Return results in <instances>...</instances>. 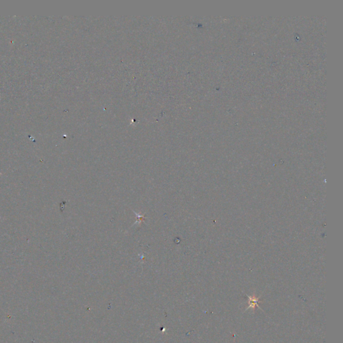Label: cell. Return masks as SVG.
<instances>
[{"label":"cell","mask_w":343,"mask_h":343,"mask_svg":"<svg viewBox=\"0 0 343 343\" xmlns=\"http://www.w3.org/2000/svg\"><path fill=\"white\" fill-rule=\"evenodd\" d=\"M248 298H249V307H251L252 308L255 309V307H258V300L259 298H255L254 296H248Z\"/></svg>","instance_id":"1"}]
</instances>
